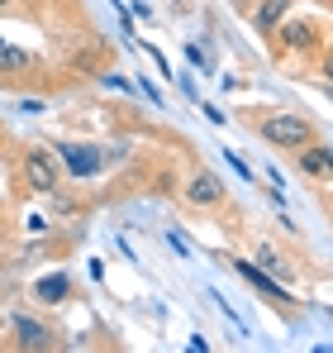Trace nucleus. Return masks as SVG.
Instances as JSON below:
<instances>
[{"label": "nucleus", "mask_w": 333, "mask_h": 353, "mask_svg": "<svg viewBox=\"0 0 333 353\" xmlns=\"http://www.w3.org/2000/svg\"><path fill=\"white\" fill-rule=\"evenodd\" d=\"M57 158L72 168V176H96V172H100V153H96L91 143H62Z\"/></svg>", "instance_id": "20e7f679"}, {"label": "nucleus", "mask_w": 333, "mask_h": 353, "mask_svg": "<svg viewBox=\"0 0 333 353\" xmlns=\"http://www.w3.org/2000/svg\"><path fill=\"white\" fill-rule=\"evenodd\" d=\"M186 201L191 205H224V176H215V172H195L191 181H186Z\"/></svg>", "instance_id": "f03ea898"}, {"label": "nucleus", "mask_w": 333, "mask_h": 353, "mask_svg": "<svg viewBox=\"0 0 333 353\" xmlns=\"http://www.w3.org/2000/svg\"><path fill=\"white\" fill-rule=\"evenodd\" d=\"M286 14H290V0H267V5L253 14V24H257V29H277Z\"/></svg>", "instance_id": "9b49d317"}, {"label": "nucleus", "mask_w": 333, "mask_h": 353, "mask_svg": "<svg viewBox=\"0 0 333 353\" xmlns=\"http://www.w3.org/2000/svg\"><path fill=\"white\" fill-rule=\"evenodd\" d=\"M14 344H19V349H48L53 339H48V325L19 315V320H14Z\"/></svg>", "instance_id": "0eeeda50"}, {"label": "nucleus", "mask_w": 333, "mask_h": 353, "mask_svg": "<svg viewBox=\"0 0 333 353\" xmlns=\"http://www.w3.org/2000/svg\"><path fill=\"white\" fill-rule=\"evenodd\" d=\"M238 272H243V277H248V282H253V287H257V292L267 296V301H277V305H290V301H295V296L286 292V287H281L277 277H267V272H262V268H257V263H248V258H243V263H238Z\"/></svg>", "instance_id": "39448f33"}, {"label": "nucleus", "mask_w": 333, "mask_h": 353, "mask_svg": "<svg viewBox=\"0 0 333 353\" xmlns=\"http://www.w3.org/2000/svg\"><path fill=\"white\" fill-rule=\"evenodd\" d=\"M67 292H72V277H67V272H53V277H43V282L34 287V296H39V301H48V305H57Z\"/></svg>", "instance_id": "9d476101"}, {"label": "nucleus", "mask_w": 333, "mask_h": 353, "mask_svg": "<svg viewBox=\"0 0 333 353\" xmlns=\"http://www.w3.org/2000/svg\"><path fill=\"white\" fill-rule=\"evenodd\" d=\"M10 5H14V0H0V10H10Z\"/></svg>", "instance_id": "ddd939ff"}, {"label": "nucleus", "mask_w": 333, "mask_h": 353, "mask_svg": "<svg viewBox=\"0 0 333 353\" xmlns=\"http://www.w3.org/2000/svg\"><path fill=\"white\" fill-rule=\"evenodd\" d=\"M24 72H34V58L24 48H14V43L0 39V77H24Z\"/></svg>", "instance_id": "6e6552de"}, {"label": "nucleus", "mask_w": 333, "mask_h": 353, "mask_svg": "<svg viewBox=\"0 0 333 353\" xmlns=\"http://www.w3.org/2000/svg\"><path fill=\"white\" fill-rule=\"evenodd\" d=\"M24 176H29V186H34V191H57V163H53V153L34 148V153L24 158Z\"/></svg>", "instance_id": "7ed1b4c3"}, {"label": "nucleus", "mask_w": 333, "mask_h": 353, "mask_svg": "<svg viewBox=\"0 0 333 353\" xmlns=\"http://www.w3.org/2000/svg\"><path fill=\"white\" fill-rule=\"evenodd\" d=\"M281 43L286 48H314L319 43V34H314V24H305V19H281Z\"/></svg>", "instance_id": "423d86ee"}, {"label": "nucleus", "mask_w": 333, "mask_h": 353, "mask_svg": "<svg viewBox=\"0 0 333 353\" xmlns=\"http://www.w3.org/2000/svg\"><path fill=\"white\" fill-rule=\"evenodd\" d=\"M300 153V168L310 176H329L333 172V163H329V148L324 143H305V148H295Z\"/></svg>", "instance_id": "1a4fd4ad"}, {"label": "nucleus", "mask_w": 333, "mask_h": 353, "mask_svg": "<svg viewBox=\"0 0 333 353\" xmlns=\"http://www.w3.org/2000/svg\"><path fill=\"white\" fill-rule=\"evenodd\" d=\"M257 258H262V268H272V272H277L281 282H286V277H290V268H286V263H281L277 253H272V248H262V253H257Z\"/></svg>", "instance_id": "f8f14e48"}, {"label": "nucleus", "mask_w": 333, "mask_h": 353, "mask_svg": "<svg viewBox=\"0 0 333 353\" xmlns=\"http://www.w3.org/2000/svg\"><path fill=\"white\" fill-rule=\"evenodd\" d=\"M257 129H262V139L277 143V148H305V143L314 139V124H310V119L305 115H286V110L267 115Z\"/></svg>", "instance_id": "f257e3e1"}]
</instances>
